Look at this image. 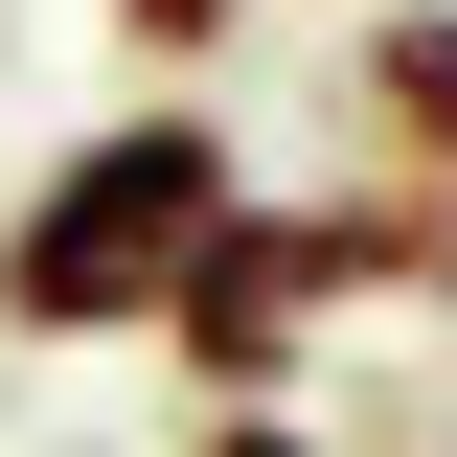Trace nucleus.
Listing matches in <instances>:
<instances>
[{
	"label": "nucleus",
	"mask_w": 457,
	"mask_h": 457,
	"mask_svg": "<svg viewBox=\"0 0 457 457\" xmlns=\"http://www.w3.org/2000/svg\"><path fill=\"white\" fill-rule=\"evenodd\" d=\"M228 206H252L228 114L206 92H114L92 137H46V183L0 206V343H161Z\"/></svg>",
	"instance_id": "f257e3e1"
},
{
	"label": "nucleus",
	"mask_w": 457,
	"mask_h": 457,
	"mask_svg": "<svg viewBox=\"0 0 457 457\" xmlns=\"http://www.w3.org/2000/svg\"><path fill=\"white\" fill-rule=\"evenodd\" d=\"M343 161L457 183V0H366L343 23Z\"/></svg>",
	"instance_id": "f03ea898"
},
{
	"label": "nucleus",
	"mask_w": 457,
	"mask_h": 457,
	"mask_svg": "<svg viewBox=\"0 0 457 457\" xmlns=\"http://www.w3.org/2000/svg\"><path fill=\"white\" fill-rule=\"evenodd\" d=\"M228 23H252V0H114V46H137V92H206V69H228Z\"/></svg>",
	"instance_id": "7ed1b4c3"
},
{
	"label": "nucleus",
	"mask_w": 457,
	"mask_h": 457,
	"mask_svg": "<svg viewBox=\"0 0 457 457\" xmlns=\"http://www.w3.org/2000/svg\"><path fill=\"white\" fill-rule=\"evenodd\" d=\"M183 457H343V435H320V411L275 389V411H183Z\"/></svg>",
	"instance_id": "20e7f679"
},
{
	"label": "nucleus",
	"mask_w": 457,
	"mask_h": 457,
	"mask_svg": "<svg viewBox=\"0 0 457 457\" xmlns=\"http://www.w3.org/2000/svg\"><path fill=\"white\" fill-rule=\"evenodd\" d=\"M435 457H457V389H435Z\"/></svg>",
	"instance_id": "39448f33"
}]
</instances>
